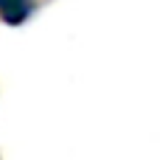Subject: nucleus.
<instances>
[{
	"mask_svg": "<svg viewBox=\"0 0 160 160\" xmlns=\"http://www.w3.org/2000/svg\"><path fill=\"white\" fill-rule=\"evenodd\" d=\"M34 0H0V14L8 25H20L31 17Z\"/></svg>",
	"mask_w": 160,
	"mask_h": 160,
	"instance_id": "obj_1",
	"label": "nucleus"
}]
</instances>
